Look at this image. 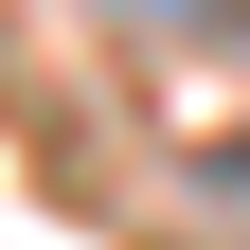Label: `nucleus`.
Wrapping results in <instances>:
<instances>
[{
	"label": "nucleus",
	"mask_w": 250,
	"mask_h": 250,
	"mask_svg": "<svg viewBox=\"0 0 250 250\" xmlns=\"http://www.w3.org/2000/svg\"><path fill=\"white\" fill-rule=\"evenodd\" d=\"M107 18H179V36H214V18H250V0H107Z\"/></svg>",
	"instance_id": "f257e3e1"
}]
</instances>
